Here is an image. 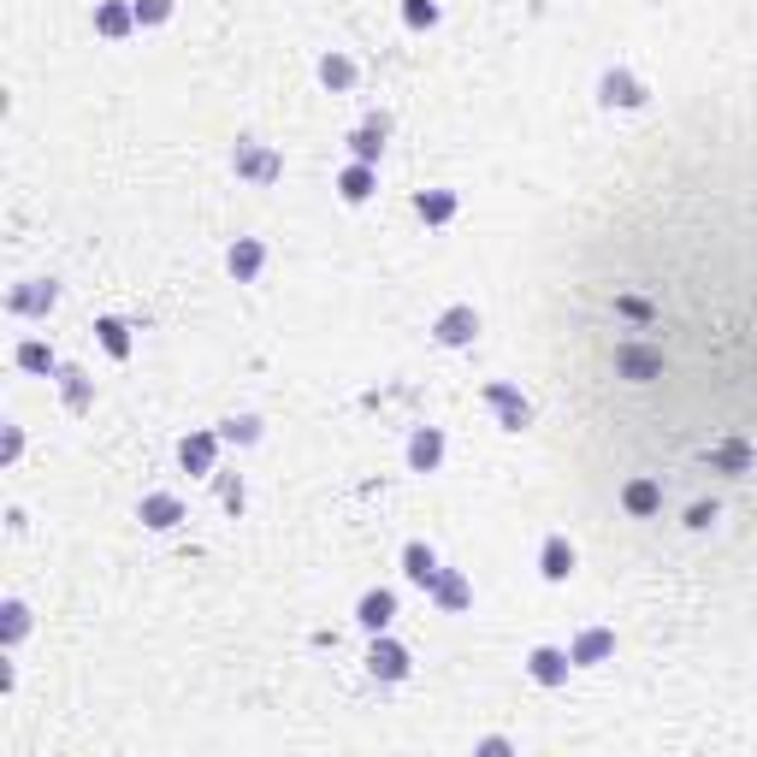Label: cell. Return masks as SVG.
Returning a JSON list of instances; mask_svg holds the SVG:
<instances>
[{"instance_id": "1", "label": "cell", "mask_w": 757, "mask_h": 757, "mask_svg": "<svg viewBox=\"0 0 757 757\" xmlns=\"http://www.w3.org/2000/svg\"><path fill=\"white\" fill-rule=\"evenodd\" d=\"M231 172L243 184H255V189H272L284 178V154L272 148V143H255V136H243V143L231 148Z\"/></svg>"}, {"instance_id": "2", "label": "cell", "mask_w": 757, "mask_h": 757, "mask_svg": "<svg viewBox=\"0 0 757 757\" xmlns=\"http://www.w3.org/2000/svg\"><path fill=\"white\" fill-rule=\"evenodd\" d=\"M60 308V279H19L7 290V314L12 320H48Z\"/></svg>"}, {"instance_id": "3", "label": "cell", "mask_w": 757, "mask_h": 757, "mask_svg": "<svg viewBox=\"0 0 757 757\" xmlns=\"http://www.w3.org/2000/svg\"><path fill=\"white\" fill-rule=\"evenodd\" d=\"M408 668H415L408 645L391 640V633H373V645H367V675L385 681V686H397V681H408Z\"/></svg>"}, {"instance_id": "4", "label": "cell", "mask_w": 757, "mask_h": 757, "mask_svg": "<svg viewBox=\"0 0 757 757\" xmlns=\"http://www.w3.org/2000/svg\"><path fill=\"white\" fill-rule=\"evenodd\" d=\"M645 101H651V90L628 72V65H610V72L598 77V107H610V113L622 107V113H633V107H645Z\"/></svg>"}, {"instance_id": "5", "label": "cell", "mask_w": 757, "mask_h": 757, "mask_svg": "<svg viewBox=\"0 0 757 757\" xmlns=\"http://www.w3.org/2000/svg\"><path fill=\"white\" fill-rule=\"evenodd\" d=\"M479 397H486V408L497 415V426H504V433H527V426H532V403H527L515 385H504V378H491Z\"/></svg>"}, {"instance_id": "6", "label": "cell", "mask_w": 757, "mask_h": 757, "mask_svg": "<svg viewBox=\"0 0 757 757\" xmlns=\"http://www.w3.org/2000/svg\"><path fill=\"white\" fill-rule=\"evenodd\" d=\"M433 338L444 343V350H468V343L479 338V308H474V302H450V308L433 320Z\"/></svg>"}, {"instance_id": "7", "label": "cell", "mask_w": 757, "mask_h": 757, "mask_svg": "<svg viewBox=\"0 0 757 757\" xmlns=\"http://www.w3.org/2000/svg\"><path fill=\"white\" fill-rule=\"evenodd\" d=\"M219 433H184L178 438V468L184 474H196V479H214L219 474Z\"/></svg>"}, {"instance_id": "8", "label": "cell", "mask_w": 757, "mask_h": 757, "mask_svg": "<svg viewBox=\"0 0 757 757\" xmlns=\"http://www.w3.org/2000/svg\"><path fill=\"white\" fill-rule=\"evenodd\" d=\"M444 450H450V438H444V426H415L408 433V468L415 474H438L444 468Z\"/></svg>"}, {"instance_id": "9", "label": "cell", "mask_w": 757, "mask_h": 757, "mask_svg": "<svg viewBox=\"0 0 757 757\" xmlns=\"http://www.w3.org/2000/svg\"><path fill=\"white\" fill-rule=\"evenodd\" d=\"M426 598L438 604V615H462V610H474V580L462 574V568H438V580H433Z\"/></svg>"}, {"instance_id": "10", "label": "cell", "mask_w": 757, "mask_h": 757, "mask_svg": "<svg viewBox=\"0 0 757 757\" xmlns=\"http://www.w3.org/2000/svg\"><path fill=\"white\" fill-rule=\"evenodd\" d=\"M136 521H143L148 532H172V527L184 521V497H178V491H143Z\"/></svg>"}, {"instance_id": "11", "label": "cell", "mask_w": 757, "mask_h": 757, "mask_svg": "<svg viewBox=\"0 0 757 757\" xmlns=\"http://www.w3.org/2000/svg\"><path fill=\"white\" fill-rule=\"evenodd\" d=\"M574 568H580V550L562 539V532H550V539L539 545V574L550 580V587H562V580H574Z\"/></svg>"}, {"instance_id": "12", "label": "cell", "mask_w": 757, "mask_h": 757, "mask_svg": "<svg viewBox=\"0 0 757 757\" xmlns=\"http://www.w3.org/2000/svg\"><path fill=\"white\" fill-rule=\"evenodd\" d=\"M568 668H574V657H568L562 645H532L527 651V675L539 686H568Z\"/></svg>"}, {"instance_id": "13", "label": "cell", "mask_w": 757, "mask_h": 757, "mask_svg": "<svg viewBox=\"0 0 757 757\" xmlns=\"http://www.w3.org/2000/svg\"><path fill=\"white\" fill-rule=\"evenodd\" d=\"M355 622L367 628V633H385L391 622H397V592H391V587L361 592V598H355Z\"/></svg>"}, {"instance_id": "14", "label": "cell", "mask_w": 757, "mask_h": 757, "mask_svg": "<svg viewBox=\"0 0 757 757\" xmlns=\"http://www.w3.org/2000/svg\"><path fill=\"white\" fill-rule=\"evenodd\" d=\"M438 550L433 545H426V539H408L403 545V580H408V587H421V592H433V580H438Z\"/></svg>"}, {"instance_id": "15", "label": "cell", "mask_w": 757, "mask_h": 757, "mask_svg": "<svg viewBox=\"0 0 757 757\" xmlns=\"http://www.w3.org/2000/svg\"><path fill=\"white\" fill-rule=\"evenodd\" d=\"M261 267H267V243L261 237H237V243L226 249V272L237 284H255L261 279Z\"/></svg>"}, {"instance_id": "16", "label": "cell", "mask_w": 757, "mask_h": 757, "mask_svg": "<svg viewBox=\"0 0 757 757\" xmlns=\"http://www.w3.org/2000/svg\"><path fill=\"white\" fill-rule=\"evenodd\" d=\"M385 136H391V118H385V113L361 118V125L350 131V160H367V166H378V154H385Z\"/></svg>"}, {"instance_id": "17", "label": "cell", "mask_w": 757, "mask_h": 757, "mask_svg": "<svg viewBox=\"0 0 757 757\" xmlns=\"http://www.w3.org/2000/svg\"><path fill=\"white\" fill-rule=\"evenodd\" d=\"M568 657H574V668H598L615 657V633L610 628H580L574 645H568Z\"/></svg>"}, {"instance_id": "18", "label": "cell", "mask_w": 757, "mask_h": 757, "mask_svg": "<svg viewBox=\"0 0 757 757\" xmlns=\"http://www.w3.org/2000/svg\"><path fill=\"white\" fill-rule=\"evenodd\" d=\"M60 397H65V408H72V415H90L95 408V378L77 367V361H60Z\"/></svg>"}, {"instance_id": "19", "label": "cell", "mask_w": 757, "mask_h": 757, "mask_svg": "<svg viewBox=\"0 0 757 757\" xmlns=\"http://www.w3.org/2000/svg\"><path fill=\"white\" fill-rule=\"evenodd\" d=\"M338 196L350 201V208H361V201H373L378 196V166H367V160H350L338 172Z\"/></svg>"}, {"instance_id": "20", "label": "cell", "mask_w": 757, "mask_h": 757, "mask_svg": "<svg viewBox=\"0 0 757 757\" xmlns=\"http://www.w3.org/2000/svg\"><path fill=\"white\" fill-rule=\"evenodd\" d=\"M12 367H19V373H37V378H54V373H60V355H54V343L24 338L19 350H12Z\"/></svg>"}, {"instance_id": "21", "label": "cell", "mask_w": 757, "mask_h": 757, "mask_svg": "<svg viewBox=\"0 0 757 757\" xmlns=\"http://www.w3.org/2000/svg\"><path fill=\"white\" fill-rule=\"evenodd\" d=\"M622 509L633 515V521H651V515H657L663 509V486H657V479H628V486H622Z\"/></svg>"}, {"instance_id": "22", "label": "cell", "mask_w": 757, "mask_h": 757, "mask_svg": "<svg viewBox=\"0 0 757 757\" xmlns=\"http://www.w3.org/2000/svg\"><path fill=\"white\" fill-rule=\"evenodd\" d=\"M95 30H101L107 42H125L131 30H143V24H136L131 0H101V7H95Z\"/></svg>"}, {"instance_id": "23", "label": "cell", "mask_w": 757, "mask_h": 757, "mask_svg": "<svg viewBox=\"0 0 757 757\" xmlns=\"http://www.w3.org/2000/svg\"><path fill=\"white\" fill-rule=\"evenodd\" d=\"M30 640V604L24 598H0V645L19 651Z\"/></svg>"}, {"instance_id": "24", "label": "cell", "mask_w": 757, "mask_h": 757, "mask_svg": "<svg viewBox=\"0 0 757 757\" xmlns=\"http://www.w3.org/2000/svg\"><path fill=\"white\" fill-rule=\"evenodd\" d=\"M456 208H462L456 189H421V196H415V214L426 219V226H450Z\"/></svg>"}, {"instance_id": "25", "label": "cell", "mask_w": 757, "mask_h": 757, "mask_svg": "<svg viewBox=\"0 0 757 757\" xmlns=\"http://www.w3.org/2000/svg\"><path fill=\"white\" fill-rule=\"evenodd\" d=\"M355 60L350 54H338V48H332V54H320V83H325V90H332V95H343V90H355Z\"/></svg>"}, {"instance_id": "26", "label": "cell", "mask_w": 757, "mask_h": 757, "mask_svg": "<svg viewBox=\"0 0 757 757\" xmlns=\"http://www.w3.org/2000/svg\"><path fill=\"white\" fill-rule=\"evenodd\" d=\"M95 338H101V350H107L113 361H131V325L118 320V314H101L95 320Z\"/></svg>"}, {"instance_id": "27", "label": "cell", "mask_w": 757, "mask_h": 757, "mask_svg": "<svg viewBox=\"0 0 757 757\" xmlns=\"http://www.w3.org/2000/svg\"><path fill=\"white\" fill-rule=\"evenodd\" d=\"M261 433H267V421H261V415H231V421H219V438H226V444H237V450H249V444H261Z\"/></svg>"}, {"instance_id": "28", "label": "cell", "mask_w": 757, "mask_h": 757, "mask_svg": "<svg viewBox=\"0 0 757 757\" xmlns=\"http://www.w3.org/2000/svg\"><path fill=\"white\" fill-rule=\"evenodd\" d=\"M214 491H219V509H226V515H243V509H249L243 474H226V468H219V474H214Z\"/></svg>"}, {"instance_id": "29", "label": "cell", "mask_w": 757, "mask_h": 757, "mask_svg": "<svg viewBox=\"0 0 757 757\" xmlns=\"http://www.w3.org/2000/svg\"><path fill=\"white\" fill-rule=\"evenodd\" d=\"M438 19H444V7H438V0H403V24L415 30V37H421V30H433Z\"/></svg>"}, {"instance_id": "30", "label": "cell", "mask_w": 757, "mask_h": 757, "mask_svg": "<svg viewBox=\"0 0 757 757\" xmlns=\"http://www.w3.org/2000/svg\"><path fill=\"white\" fill-rule=\"evenodd\" d=\"M131 12H136L143 30H154V24H166L172 12H178V0H131Z\"/></svg>"}, {"instance_id": "31", "label": "cell", "mask_w": 757, "mask_h": 757, "mask_svg": "<svg viewBox=\"0 0 757 757\" xmlns=\"http://www.w3.org/2000/svg\"><path fill=\"white\" fill-rule=\"evenodd\" d=\"M615 367H622V373H633V378H651V373L663 367V361L651 355V350H622V355H615Z\"/></svg>"}, {"instance_id": "32", "label": "cell", "mask_w": 757, "mask_h": 757, "mask_svg": "<svg viewBox=\"0 0 757 757\" xmlns=\"http://www.w3.org/2000/svg\"><path fill=\"white\" fill-rule=\"evenodd\" d=\"M19 456H24V426H12V421H7V438H0V462L12 468Z\"/></svg>"}, {"instance_id": "33", "label": "cell", "mask_w": 757, "mask_h": 757, "mask_svg": "<svg viewBox=\"0 0 757 757\" xmlns=\"http://www.w3.org/2000/svg\"><path fill=\"white\" fill-rule=\"evenodd\" d=\"M711 521H716V504H693V509H686V527H693V532H704Z\"/></svg>"}, {"instance_id": "34", "label": "cell", "mask_w": 757, "mask_h": 757, "mask_svg": "<svg viewBox=\"0 0 757 757\" xmlns=\"http://www.w3.org/2000/svg\"><path fill=\"white\" fill-rule=\"evenodd\" d=\"M716 462H722V468H734V474H739V468H746V462H751V456H746V450H739V444H734V450H722Z\"/></svg>"}, {"instance_id": "35", "label": "cell", "mask_w": 757, "mask_h": 757, "mask_svg": "<svg viewBox=\"0 0 757 757\" xmlns=\"http://www.w3.org/2000/svg\"><path fill=\"white\" fill-rule=\"evenodd\" d=\"M479 751H486V757H504V751H515V746H509L504 734H491V739H479Z\"/></svg>"}]
</instances>
